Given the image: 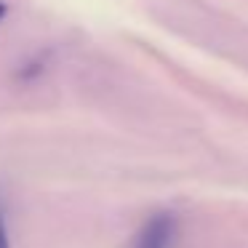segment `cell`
<instances>
[{"label": "cell", "instance_id": "6da1fadb", "mask_svg": "<svg viewBox=\"0 0 248 248\" xmlns=\"http://www.w3.org/2000/svg\"><path fill=\"white\" fill-rule=\"evenodd\" d=\"M176 235V216L171 211H157L139 227L131 248H171Z\"/></svg>", "mask_w": 248, "mask_h": 248}, {"label": "cell", "instance_id": "7a4b0ae2", "mask_svg": "<svg viewBox=\"0 0 248 248\" xmlns=\"http://www.w3.org/2000/svg\"><path fill=\"white\" fill-rule=\"evenodd\" d=\"M0 248H11V237H8V221L6 211L0 208Z\"/></svg>", "mask_w": 248, "mask_h": 248}, {"label": "cell", "instance_id": "3957f363", "mask_svg": "<svg viewBox=\"0 0 248 248\" xmlns=\"http://www.w3.org/2000/svg\"><path fill=\"white\" fill-rule=\"evenodd\" d=\"M6 14H8V6H6V3H3V0H0V22L6 19Z\"/></svg>", "mask_w": 248, "mask_h": 248}]
</instances>
